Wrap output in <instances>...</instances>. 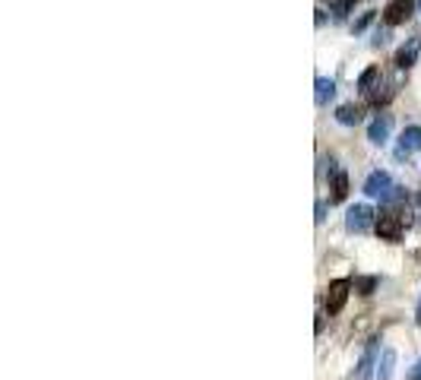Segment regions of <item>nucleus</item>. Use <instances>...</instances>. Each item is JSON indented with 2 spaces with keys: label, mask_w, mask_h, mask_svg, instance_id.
I'll use <instances>...</instances> for the list:
<instances>
[{
  "label": "nucleus",
  "mask_w": 421,
  "mask_h": 380,
  "mask_svg": "<svg viewBox=\"0 0 421 380\" xmlns=\"http://www.w3.org/2000/svg\"><path fill=\"white\" fill-rule=\"evenodd\" d=\"M374 225H377V213H374L368 203H355V206L346 213V228L348 232L364 235V232H371Z\"/></svg>",
  "instance_id": "obj_1"
},
{
  "label": "nucleus",
  "mask_w": 421,
  "mask_h": 380,
  "mask_svg": "<svg viewBox=\"0 0 421 380\" xmlns=\"http://www.w3.org/2000/svg\"><path fill=\"white\" fill-rule=\"evenodd\" d=\"M377 235H380V241H399L402 238V215L396 213V209H383V213H377Z\"/></svg>",
  "instance_id": "obj_2"
},
{
  "label": "nucleus",
  "mask_w": 421,
  "mask_h": 380,
  "mask_svg": "<svg viewBox=\"0 0 421 380\" xmlns=\"http://www.w3.org/2000/svg\"><path fill=\"white\" fill-rule=\"evenodd\" d=\"M393 190H396V184H393V178H389L387 171H371L368 181H364V193L380 200V203H387V200L393 197Z\"/></svg>",
  "instance_id": "obj_3"
},
{
  "label": "nucleus",
  "mask_w": 421,
  "mask_h": 380,
  "mask_svg": "<svg viewBox=\"0 0 421 380\" xmlns=\"http://www.w3.org/2000/svg\"><path fill=\"white\" fill-rule=\"evenodd\" d=\"M348 289H352V282L348 279H333L330 289H326V314H339L348 301Z\"/></svg>",
  "instance_id": "obj_4"
},
{
  "label": "nucleus",
  "mask_w": 421,
  "mask_h": 380,
  "mask_svg": "<svg viewBox=\"0 0 421 380\" xmlns=\"http://www.w3.org/2000/svg\"><path fill=\"white\" fill-rule=\"evenodd\" d=\"M412 7H418V0H389L383 7V23L387 25H399L412 16Z\"/></svg>",
  "instance_id": "obj_5"
},
{
  "label": "nucleus",
  "mask_w": 421,
  "mask_h": 380,
  "mask_svg": "<svg viewBox=\"0 0 421 380\" xmlns=\"http://www.w3.org/2000/svg\"><path fill=\"white\" fill-rule=\"evenodd\" d=\"M389 133H393V115H383V111H380L371 124H368V140L383 146V143L389 140Z\"/></svg>",
  "instance_id": "obj_6"
},
{
  "label": "nucleus",
  "mask_w": 421,
  "mask_h": 380,
  "mask_svg": "<svg viewBox=\"0 0 421 380\" xmlns=\"http://www.w3.org/2000/svg\"><path fill=\"white\" fill-rule=\"evenodd\" d=\"M330 190H333L330 203H342L348 197V174L342 168H336V158H330Z\"/></svg>",
  "instance_id": "obj_7"
},
{
  "label": "nucleus",
  "mask_w": 421,
  "mask_h": 380,
  "mask_svg": "<svg viewBox=\"0 0 421 380\" xmlns=\"http://www.w3.org/2000/svg\"><path fill=\"white\" fill-rule=\"evenodd\" d=\"M409 152H421V127H405L402 136H399L396 156H399V158H405Z\"/></svg>",
  "instance_id": "obj_8"
},
{
  "label": "nucleus",
  "mask_w": 421,
  "mask_h": 380,
  "mask_svg": "<svg viewBox=\"0 0 421 380\" xmlns=\"http://www.w3.org/2000/svg\"><path fill=\"white\" fill-rule=\"evenodd\" d=\"M418 51H421V38H409V42L396 51V60H393V64H396L399 70H409V67L418 60Z\"/></svg>",
  "instance_id": "obj_9"
},
{
  "label": "nucleus",
  "mask_w": 421,
  "mask_h": 380,
  "mask_svg": "<svg viewBox=\"0 0 421 380\" xmlns=\"http://www.w3.org/2000/svg\"><path fill=\"white\" fill-rule=\"evenodd\" d=\"M377 348H380V339H371L368 342V348H364V355H361V361H358V380H364L368 374L374 371V361H377Z\"/></svg>",
  "instance_id": "obj_10"
},
{
  "label": "nucleus",
  "mask_w": 421,
  "mask_h": 380,
  "mask_svg": "<svg viewBox=\"0 0 421 380\" xmlns=\"http://www.w3.org/2000/svg\"><path fill=\"white\" fill-rule=\"evenodd\" d=\"M314 102H317V105H326V102H330L333 99V95H336V83H333V80H330V76H317V83H314Z\"/></svg>",
  "instance_id": "obj_11"
},
{
  "label": "nucleus",
  "mask_w": 421,
  "mask_h": 380,
  "mask_svg": "<svg viewBox=\"0 0 421 380\" xmlns=\"http://www.w3.org/2000/svg\"><path fill=\"white\" fill-rule=\"evenodd\" d=\"M336 121H339L342 127L361 124V108H358V105H339V108H336Z\"/></svg>",
  "instance_id": "obj_12"
},
{
  "label": "nucleus",
  "mask_w": 421,
  "mask_h": 380,
  "mask_svg": "<svg viewBox=\"0 0 421 380\" xmlns=\"http://www.w3.org/2000/svg\"><path fill=\"white\" fill-rule=\"evenodd\" d=\"M393 364H396V352H393V348H387V352H383V358H380V364H377V380H389V377H393Z\"/></svg>",
  "instance_id": "obj_13"
},
{
  "label": "nucleus",
  "mask_w": 421,
  "mask_h": 380,
  "mask_svg": "<svg viewBox=\"0 0 421 380\" xmlns=\"http://www.w3.org/2000/svg\"><path fill=\"white\" fill-rule=\"evenodd\" d=\"M380 80V67H368L361 76H358V89H364V92H371L374 89V83Z\"/></svg>",
  "instance_id": "obj_14"
},
{
  "label": "nucleus",
  "mask_w": 421,
  "mask_h": 380,
  "mask_svg": "<svg viewBox=\"0 0 421 380\" xmlns=\"http://www.w3.org/2000/svg\"><path fill=\"white\" fill-rule=\"evenodd\" d=\"M374 289H377V276H361V279H355V292H358V295H371Z\"/></svg>",
  "instance_id": "obj_15"
},
{
  "label": "nucleus",
  "mask_w": 421,
  "mask_h": 380,
  "mask_svg": "<svg viewBox=\"0 0 421 380\" xmlns=\"http://www.w3.org/2000/svg\"><path fill=\"white\" fill-rule=\"evenodd\" d=\"M383 42H387V29H377V32H374V38H371V45H374V48H380Z\"/></svg>",
  "instance_id": "obj_16"
},
{
  "label": "nucleus",
  "mask_w": 421,
  "mask_h": 380,
  "mask_svg": "<svg viewBox=\"0 0 421 380\" xmlns=\"http://www.w3.org/2000/svg\"><path fill=\"white\" fill-rule=\"evenodd\" d=\"M371 19H374V13H364V16L355 23V32H361V29H364V25H368V23H371Z\"/></svg>",
  "instance_id": "obj_17"
},
{
  "label": "nucleus",
  "mask_w": 421,
  "mask_h": 380,
  "mask_svg": "<svg viewBox=\"0 0 421 380\" xmlns=\"http://www.w3.org/2000/svg\"><path fill=\"white\" fill-rule=\"evenodd\" d=\"M323 219H326V203L317 200V222H323Z\"/></svg>",
  "instance_id": "obj_18"
},
{
  "label": "nucleus",
  "mask_w": 421,
  "mask_h": 380,
  "mask_svg": "<svg viewBox=\"0 0 421 380\" xmlns=\"http://www.w3.org/2000/svg\"><path fill=\"white\" fill-rule=\"evenodd\" d=\"M415 215H418V225H421V190L415 193Z\"/></svg>",
  "instance_id": "obj_19"
},
{
  "label": "nucleus",
  "mask_w": 421,
  "mask_h": 380,
  "mask_svg": "<svg viewBox=\"0 0 421 380\" xmlns=\"http://www.w3.org/2000/svg\"><path fill=\"white\" fill-rule=\"evenodd\" d=\"M409 380H421V361H418V364H415L412 371H409Z\"/></svg>",
  "instance_id": "obj_20"
},
{
  "label": "nucleus",
  "mask_w": 421,
  "mask_h": 380,
  "mask_svg": "<svg viewBox=\"0 0 421 380\" xmlns=\"http://www.w3.org/2000/svg\"><path fill=\"white\" fill-rule=\"evenodd\" d=\"M415 323L421 326V301H418V307H415Z\"/></svg>",
  "instance_id": "obj_21"
},
{
  "label": "nucleus",
  "mask_w": 421,
  "mask_h": 380,
  "mask_svg": "<svg viewBox=\"0 0 421 380\" xmlns=\"http://www.w3.org/2000/svg\"><path fill=\"white\" fill-rule=\"evenodd\" d=\"M418 13H421V0H418Z\"/></svg>",
  "instance_id": "obj_22"
}]
</instances>
